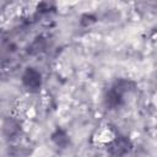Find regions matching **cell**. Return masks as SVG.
<instances>
[{"label":"cell","instance_id":"cell-1","mask_svg":"<svg viewBox=\"0 0 157 157\" xmlns=\"http://www.w3.org/2000/svg\"><path fill=\"white\" fill-rule=\"evenodd\" d=\"M22 82L28 91L37 92L40 90V86H42V76L37 70L28 67L22 76Z\"/></svg>","mask_w":157,"mask_h":157}]
</instances>
